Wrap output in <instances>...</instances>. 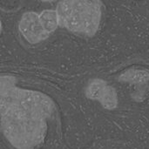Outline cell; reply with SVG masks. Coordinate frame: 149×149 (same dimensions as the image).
I'll use <instances>...</instances> for the list:
<instances>
[{"instance_id": "obj_6", "label": "cell", "mask_w": 149, "mask_h": 149, "mask_svg": "<svg viewBox=\"0 0 149 149\" xmlns=\"http://www.w3.org/2000/svg\"><path fill=\"white\" fill-rule=\"evenodd\" d=\"M40 1H43V2H53L55 0H40Z\"/></svg>"}, {"instance_id": "obj_2", "label": "cell", "mask_w": 149, "mask_h": 149, "mask_svg": "<svg viewBox=\"0 0 149 149\" xmlns=\"http://www.w3.org/2000/svg\"><path fill=\"white\" fill-rule=\"evenodd\" d=\"M55 10L59 26L75 34L93 37L101 23L100 0H60Z\"/></svg>"}, {"instance_id": "obj_1", "label": "cell", "mask_w": 149, "mask_h": 149, "mask_svg": "<svg viewBox=\"0 0 149 149\" xmlns=\"http://www.w3.org/2000/svg\"><path fill=\"white\" fill-rule=\"evenodd\" d=\"M55 110V103L47 94L19 87L13 76L0 75V127L14 148L40 146Z\"/></svg>"}, {"instance_id": "obj_4", "label": "cell", "mask_w": 149, "mask_h": 149, "mask_svg": "<svg viewBox=\"0 0 149 149\" xmlns=\"http://www.w3.org/2000/svg\"><path fill=\"white\" fill-rule=\"evenodd\" d=\"M86 95L88 99L99 101L101 106L108 110L116 108L118 98L115 89L100 79H92L86 89Z\"/></svg>"}, {"instance_id": "obj_5", "label": "cell", "mask_w": 149, "mask_h": 149, "mask_svg": "<svg viewBox=\"0 0 149 149\" xmlns=\"http://www.w3.org/2000/svg\"><path fill=\"white\" fill-rule=\"evenodd\" d=\"M120 80L129 84H145L149 81V72L144 70L130 69L120 75Z\"/></svg>"}, {"instance_id": "obj_7", "label": "cell", "mask_w": 149, "mask_h": 149, "mask_svg": "<svg viewBox=\"0 0 149 149\" xmlns=\"http://www.w3.org/2000/svg\"><path fill=\"white\" fill-rule=\"evenodd\" d=\"M1 30H2V23H1V20H0V32H1Z\"/></svg>"}, {"instance_id": "obj_3", "label": "cell", "mask_w": 149, "mask_h": 149, "mask_svg": "<svg viewBox=\"0 0 149 149\" xmlns=\"http://www.w3.org/2000/svg\"><path fill=\"white\" fill-rule=\"evenodd\" d=\"M18 29L24 38L32 45L41 43L50 37L39 13L34 11L23 14L18 23Z\"/></svg>"}]
</instances>
